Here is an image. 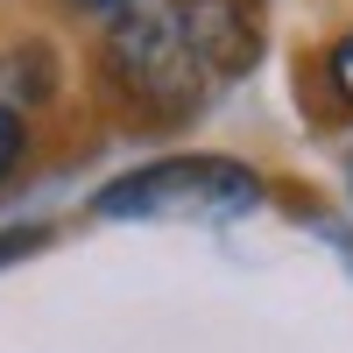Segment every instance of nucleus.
I'll list each match as a JSON object with an SVG mask.
<instances>
[{"instance_id": "2", "label": "nucleus", "mask_w": 353, "mask_h": 353, "mask_svg": "<svg viewBox=\"0 0 353 353\" xmlns=\"http://www.w3.org/2000/svg\"><path fill=\"white\" fill-rule=\"evenodd\" d=\"M106 71H113V85H121L141 113H156V121L191 113L198 106V85H205V71L191 64V50L176 43V28L163 14H121V21H113Z\"/></svg>"}, {"instance_id": "5", "label": "nucleus", "mask_w": 353, "mask_h": 353, "mask_svg": "<svg viewBox=\"0 0 353 353\" xmlns=\"http://www.w3.org/2000/svg\"><path fill=\"white\" fill-rule=\"evenodd\" d=\"M21 149H28V128H21V113H14V106H0V184L14 176Z\"/></svg>"}, {"instance_id": "7", "label": "nucleus", "mask_w": 353, "mask_h": 353, "mask_svg": "<svg viewBox=\"0 0 353 353\" xmlns=\"http://www.w3.org/2000/svg\"><path fill=\"white\" fill-rule=\"evenodd\" d=\"M71 8H85V14H128L134 0H71Z\"/></svg>"}, {"instance_id": "3", "label": "nucleus", "mask_w": 353, "mask_h": 353, "mask_svg": "<svg viewBox=\"0 0 353 353\" xmlns=\"http://www.w3.org/2000/svg\"><path fill=\"white\" fill-rule=\"evenodd\" d=\"M163 21L176 28V43L191 50L205 78H248L261 64V28L248 0H170Z\"/></svg>"}, {"instance_id": "1", "label": "nucleus", "mask_w": 353, "mask_h": 353, "mask_svg": "<svg viewBox=\"0 0 353 353\" xmlns=\"http://www.w3.org/2000/svg\"><path fill=\"white\" fill-rule=\"evenodd\" d=\"M261 205V176L233 156H170L106 184L92 198L99 219H241Z\"/></svg>"}, {"instance_id": "6", "label": "nucleus", "mask_w": 353, "mask_h": 353, "mask_svg": "<svg viewBox=\"0 0 353 353\" xmlns=\"http://www.w3.org/2000/svg\"><path fill=\"white\" fill-rule=\"evenodd\" d=\"M43 241H50L43 226H8V233H0V269H8V261H21V254H36Z\"/></svg>"}, {"instance_id": "4", "label": "nucleus", "mask_w": 353, "mask_h": 353, "mask_svg": "<svg viewBox=\"0 0 353 353\" xmlns=\"http://www.w3.org/2000/svg\"><path fill=\"white\" fill-rule=\"evenodd\" d=\"M325 78H332V92H339V106L353 113V28L325 50Z\"/></svg>"}]
</instances>
